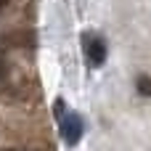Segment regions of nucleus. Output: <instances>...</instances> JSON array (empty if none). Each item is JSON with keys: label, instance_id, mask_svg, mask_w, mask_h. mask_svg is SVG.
<instances>
[{"label": "nucleus", "instance_id": "f257e3e1", "mask_svg": "<svg viewBox=\"0 0 151 151\" xmlns=\"http://www.w3.org/2000/svg\"><path fill=\"white\" fill-rule=\"evenodd\" d=\"M82 42H85V58H88V66H90V69L104 66L106 58H109V45H106V40H104L101 35H85Z\"/></svg>", "mask_w": 151, "mask_h": 151}, {"label": "nucleus", "instance_id": "f03ea898", "mask_svg": "<svg viewBox=\"0 0 151 151\" xmlns=\"http://www.w3.org/2000/svg\"><path fill=\"white\" fill-rule=\"evenodd\" d=\"M82 133H85V122H82V117L77 111L61 114V135H64V141L69 146H77L80 138H82Z\"/></svg>", "mask_w": 151, "mask_h": 151}, {"label": "nucleus", "instance_id": "7ed1b4c3", "mask_svg": "<svg viewBox=\"0 0 151 151\" xmlns=\"http://www.w3.org/2000/svg\"><path fill=\"white\" fill-rule=\"evenodd\" d=\"M135 93L143 96V98H151V77L149 74H138L135 77Z\"/></svg>", "mask_w": 151, "mask_h": 151}, {"label": "nucleus", "instance_id": "20e7f679", "mask_svg": "<svg viewBox=\"0 0 151 151\" xmlns=\"http://www.w3.org/2000/svg\"><path fill=\"white\" fill-rule=\"evenodd\" d=\"M5 72H8V66H5V61H3V56H0V80L5 77Z\"/></svg>", "mask_w": 151, "mask_h": 151}, {"label": "nucleus", "instance_id": "39448f33", "mask_svg": "<svg viewBox=\"0 0 151 151\" xmlns=\"http://www.w3.org/2000/svg\"><path fill=\"white\" fill-rule=\"evenodd\" d=\"M5 3H8V0H0V11H3V8H5Z\"/></svg>", "mask_w": 151, "mask_h": 151}, {"label": "nucleus", "instance_id": "423d86ee", "mask_svg": "<svg viewBox=\"0 0 151 151\" xmlns=\"http://www.w3.org/2000/svg\"><path fill=\"white\" fill-rule=\"evenodd\" d=\"M5 151H13V149H5Z\"/></svg>", "mask_w": 151, "mask_h": 151}]
</instances>
